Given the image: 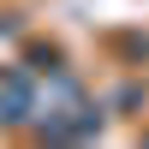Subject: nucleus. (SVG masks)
Wrapping results in <instances>:
<instances>
[{
	"label": "nucleus",
	"instance_id": "nucleus-1",
	"mask_svg": "<svg viewBox=\"0 0 149 149\" xmlns=\"http://www.w3.org/2000/svg\"><path fill=\"white\" fill-rule=\"evenodd\" d=\"M36 113V78L24 66H6L0 72V125H24Z\"/></svg>",
	"mask_w": 149,
	"mask_h": 149
},
{
	"label": "nucleus",
	"instance_id": "nucleus-2",
	"mask_svg": "<svg viewBox=\"0 0 149 149\" xmlns=\"http://www.w3.org/2000/svg\"><path fill=\"white\" fill-rule=\"evenodd\" d=\"M143 102H149V90H143V84H125V90L113 95V107H143Z\"/></svg>",
	"mask_w": 149,
	"mask_h": 149
}]
</instances>
